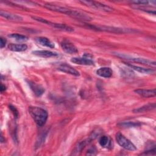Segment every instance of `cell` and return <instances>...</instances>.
I'll return each instance as SVG.
<instances>
[{
  "label": "cell",
  "mask_w": 156,
  "mask_h": 156,
  "mask_svg": "<svg viewBox=\"0 0 156 156\" xmlns=\"http://www.w3.org/2000/svg\"><path fill=\"white\" fill-rule=\"evenodd\" d=\"M44 7L47 8L49 10L65 14L66 15L70 16L79 20L88 21H90L92 19L88 14L84 12L77 11L76 10H72V9H70L65 7H62L58 5L46 3L44 5Z\"/></svg>",
  "instance_id": "6da1fadb"
},
{
  "label": "cell",
  "mask_w": 156,
  "mask_h": 156,
  "mask_svg": "<svg viewBox=\"0 0 156 156\" xmlns=\"http://www.w3.org/2000/svg\"><path fill=\"white\" fill-rule=\"evenodd\" d=\"M29 112L38 126H43L46 123L48 115V112L43 108L38 107H30Z\"/></svg>",
  "instance_id": "7a4b0ae2"
},
{
  "label": "cell",
  "mask_w": 156,
  "mask_h": 156,
  "mask_svg": "<svg viewBox=\"0 0 156 156\" xmlns=\"http://www.w3.org/2000/svg\"><path fill=\"white\" fill-rule=\"evenodd\" d=\"M113 55L117 56L118 57H119L121 58L125 59L126 60L132 62H135V63H138L140 64L150 66H155V62L153 60H151L147 58H141V57H133L131 55H129L127 54H124L122 53H119V52H113Z\"/></svg>",
  "instance_id": "3957f363"
},
{
  "label": "cell",
  "mask_w": 156,
  "mask_h": 156,
  "mask_svg": "<svg viewBox=\"0 0 156 156\" xmlns=\"http://www.w3.org/2000/svg\"><path fill=\"white\" fill-rule=\"evenodd\" d=\"M86 26L87 27L99 31H105L108 32H112V33H117V34H121V33H124L127 32L129 29H124L122 28H119V27H110V26H98V25H92V24H86Z\"/></svg>",
  "instance_id": "277c9868"
},
{
  "label": "cell",
  "mask_w": 156,
  "mask_h": 156,
  "mask_svg": "<svg viewBox=\"0 0 156 156\" xmlns=\"http://www.w3.org/2000/svg\"><path fill=\"white\" fill-rule=\"evenodd\" d=\"M116 141L118 144L121 146L124 149L133 151L136 149L135 146L129 140H128L125 136H124L121 133H117L116 135Z\"/></svg>",
  "instance_id": "5b68a950"
},
{
  "label": "cell",
  "mask_w": 156,
  "mask_h": 156,
  "mask_svg": "<svg viewBox=\"0 0 156 156\" xmlns=\"http://www.w3.org/2000/svg\"><path fill=\"white\" fill-rule=\"evenodd\" d=\"M32 18L34 20H35V21H39V22L46 24L48 25H49V26H51L52 27H55L56 29H60V30H62L66 31V32H73L74 30L73 28H72L71 27H70L69 26H67L66 24H60V23H53V22L49 21H48L47 20L41 18L40 17L32 16Z\"/></svg>",
  "instance_id": "8992f818"
},
{
  "label": "cell",
  "mask_w": 156,
  "mask_h": 156,
  "mask_svg": "<svg viewBox=\"0 0 156 156\" xmlns=\"http://www.w3.org/2000/svg\"><path fill=\"white\" fill-rule=\"evenodd\" d=\"M80 3L83 4L84 5H86L88 7H90L93 9L101 10V11H104L107 12H110L113 11V9L110 7H109L107 5L100 3L99 2H96V1H79Z\"/></svg>",
  "instance_id": "52a82bcc"
},
{
  "label": "cell",
  "mask_w": 156,
  "mask_h": 156,
  "mask_svg": "<svg viewBox=\"0 0 156 156\" xmlns=\"http://www.w3.org/2000/svg\"><path fill=\"white\" fill-rule=\"evenodd\" d=\"M62 49L66 53L69 54H74L78 52V49L76 46L67 40H64L60 43Z\"/></svg>",
  "instance_id": "ba28073f"
},
{
  "label": "cell",
  "mask_w": 156,
  "mask_h": 156,
  "mask_svg": "<svg viewBox=\"0 0 156 156\" xmlns=\"http://www.w3.org/2000/svg\"><path fill=\"white\" fill-rule=\"evenodd\" d=\"M57 69L63 73L69 74L74 76H79L80 75V73L78 71H77L73 67H72L71 66H70L66 63L60 64L58 66Z\"/></svg>",
  "instance_id": "9c48e42d"
},
{
  "label": "cell",
  "mask_w": 156,
  "mask_h": 156,
  "mask_svg": "<svg viewBox=\"0 0 156 156\" xmlns=\"http://www.w3.org/2000/svg\"><path fill=\"white\" fill-rule=\"evenodd\" d=\"M71 62L80 65L91 66L94 65V62L88 57H73L71 59Z\"/></svg>",
  "instance_id": "30bf717a"
},
{
  "label": "cell",
  "mask_w": 156,
  "mask_h": 156,
  "mask_svg": "<svg viewBox=\"0 0 156 156\" xmlns=\"http://www.w3.org/2000/svg\"><path fill=\"white\" fill-rule=\"evenodd\" d=\"M135 92L144 98H152L155 96V89H137Z\"/></svg>",
  "instance_id": "8fae6325"
},
{
  "label": "cell",
  "mask_w": 156,
  "mask_h": 156,
  "mask_svg": "<svg viewBox=\"0 0 156 156\" xmlns=\"http://www.w3.org/2000/svg\"><path fill=\"white\" fill-rule=\"evenodd\" d=\"M28 83L30 88L32 89V90L37 96H40L44 93V89L40 85H38L35 82H32L30 81H29Z\"/></svg>",
  "instance_id": "7c38bea8"
},
{
  "label": "cell",
  "mask_w": 156,
  "mask_h": 156,
  "mask_svg": "<svg viewBox=\"0 0 156 156\" xmlns=\"http://www.w3.org/2000/svg\"><path fill=\"white\" fill-rule=\"evenodd\" d=\"M32 53L35 55H37L41 57H44V58H49V57L58 56L57 53L51 51H48V50L35 51H33Z\"/></svg>",
  "instance_id": "4fadbf2b"
},
{
  "label": "cell",
  "mask_w": 156,
  "mask_h": 156,
  "mask_svg": "<svg viewBox=\"0 0 156 156\" xmlns=\"http://www.w3.org/2000/svg\"><path fill=\"white\" fill-rule=\"evenodd\" d=\"M1 16L13 21H21L23 20V18L21 16H19L16 14H13L9 12H7L3 10H1L0 12Z\"/></svg>",
  "instance_id": "5bb4252c"
},
{
  "label": "cell",
  "mask_w": 156,
  "mask_h": 156,
  "mask_svg": "<svg viewBox=\"0 0 156 156\" xmlns=\"http://www.w3.org/2000/svg\"><path fill=\"white\" fill-rule=\"evenodd\" d=\"M96 74L102 77L108 78L112 76L113 71L110 68L102 67L96 71Z\"/></svg>",
  "instance_id": "9a60e30c"
},
{
  "label": "cell",
  "mask_w": 156,
  "mask_h": 156,
  "mask_svg": "<svg viewBox=\"0 0 156 156\" xmlns=\"http://www.w3.org/2000/svg\"><path fill=\"white\" fill-rule=\"evenodd\" d=\"M35 41L40 44L48 47L50 48H54V44L48 38L44 37H39L35 38Z\"/></svg>",
  "instance_id": "2e32d148"
},
{
  "label": "cell",
  "mask_w": 156,
  "mask_h": 156,
  "mask_svg": "<svg viewBox=\"0 0 156 156\" xmlns=\"http://www.w3.org/2000/svg\"><path fill=\"white\" fill-rule=\"evenodd\" d=\"M8 49L12 51L21 52L27 49V46L25 44H14L10 43L8 45Z\"/></svg>",
  "instance_id": "e0dca14e"
},
{
  "label": "cell",
  "mask_w": 156,
  "mask_h": 156,
  "mask_svg": "<svg viewBox=\"0 0 156 156\" xmlns=\"http://www.w3.org/2000/svg\"><path fill=\"white\" fill-rule=\"evenodd\" d=\"M127 64V63H126ZM128 66H129L130 68H132V69H134L139 73H143V74H151L155 72V71L153 69H150V68H143L141 66H136V65H133L132 64H127Z\"/></svg>",
  "instance_id": "ac0fdd59"
},
{
  "label": "cell",
  "mask_w": 156,
  "mask_h": 156,
  "mask_svg": "<svg viewBox=\"0 0 156 156\" xmlns=\"http://www.w3.org/2000/svg\"><path fill=\"white\" fill-rule=\"evenodd\" d=\"M155 108V104H148L147 105H143L141 107H139L138 108H136L133 110L134 113H143L147 111H150L152 109H154Z\"/></svg>",
  "instance_id": "d6986e66"
},
{
  "label": "cell",
  "mask_w": 156,
  "mask_h": 156,
  "mask_svg": "<svg viewBox=\"0 0 156 156\" xmlns=\"http://www.w3.org/2000/svg\"><path fill=\"white\" fill-rule=\"evenodd\" d=\"M141 124L139 122H133V121H127V122H121L118 124L119 127H133L140 126Z\"/></svg>",
  "instance_id": "ffe728a7"
},
{
  "label": "cell",
  "mask_w": 156,
  "mask_h": 156,
  "mask_svg": "<svg viewBox=\"0 0 156 156\" xmlns=\"http://www.w3.org/2000/svg\"><path fill=\"white\" fill-rule=\"evenodd\" d=\"M9 37L15 39V40H16L18 41H24L27 40V39H28L27 37L23 35L19 34H10L9 35Z\"/></svg>",
  "instance_id": "44dd1931"
},
{
  "label": "cell",
  "mask_w": 156,
  "mask_h": 156,
  "mask_svg": "<svg viewBox=\"0 0 156 156\" xmlns=\"http://www.w3.org/2000/svg\"><path fill=\"white\" fill-rule=\"evenodd\" d=\"M110 143V141L108 137L105 135L102 136L99 140V143L102 147H106L107 146H109Z\"/></svg>",
  "instance_id": "7402d4cb"
},
{
  "label": "cell",
  "mask_w": 156,
  "mask_h": 156,
  "mask_svg": "<svg viewBox=\"0 0 156 156\" xmlns=\"http://www.w3.org/2000/svg\"><path fill=\"white\" fill-rule=\"evenodd\" d=\"M9 108L12 110V112L14 114L15 116L17 117L18 115V110L16 109V108H15V107H13V106L10 105H9Z\"/></svg>",
  "instance_id": "603a6c76"
},
{
  "label": "cell",
  "mask_w": 156,
  "mask_h": 156,
  "mask_svg": "<svg viewBox=\"0 0 156 156\" xmlns=\"http://www.w3.org/2000/svg\"><path fill=\"white\" fill-rule=\"evenodd\" d=\"M0 41H1V43H0V46H1V48H3L5 46V44H6V40L5 38H3V37H1L0 38Z\"/></svg>",
  "instance_id": "cb8c5ba5"
},
{
  "label": "cell",
  "mask_w": 156,
  "mask_h": 156,
  "mask_svg": "<svg viewBox=\"0 0 156 156\" xmlns=\"http://www.w3.org/2000/svg\"><path fill=\"white\" fill-rule=\"evenodd\" d=\"M5 89H6L5 86L3 84H1V92H3L5 90Z\"/></svg>",
  "instance_id": "d4e9b609"
},
{
  "label": "cell",
  "mask_w": 156,
  "mask_h": 156,
  "mask_svg": "<svg viewBox=\"0 0 156 156\" xmlns=\"http://www.w3.org/2000/svg\"><path fill=\"white\" fill-rule=\"evenodd\" d=\"M4 141H5V140H4V139H3V136H2V133H1V143H3Z\"/></svg>",
  "instance_id": "484cf974"
}]
</instances>
